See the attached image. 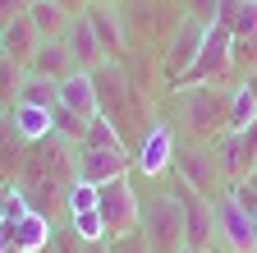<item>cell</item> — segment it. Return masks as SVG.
I'll list each match as a JSON object with an SVG mask.
<instances>
[{"label":"cell","mask_w":257,"mask_h":253,"mask_svg":"<svg viewBox=\"0 0 257 253\" xmlns=\"http://www.w3.org/2000/svg\"><path fill=\"white\" fill-rule=\"evenodd\" d=\"M156 189L143 194V216H138V230L147 239L152 253H179L184 244V207L175 198V189H161V180H152Z\"/></svg>","instance_id":"obj_1"},{"label":"cell","mask_w":257,"mask_h":253,"mask_svg":"<svg viewBox=\"0 0 257 253\" xmlns=\"http://www.w3.org/2000/svg\"><path fill=\"white\" fill-rule=\"evenodd\" d=\"M216 248L225 253H252L257 248V212H248L234 194H230V184L216 194Z\"/></svg>","instance_id":"obj_2"},{"label":"cell","mask_w":257,"mask_h":253,"mask_svg":"<svg viewBox=\"0 0 257 253\" xmlns=\"http://www.w3.org/2000/svg\"><path fill=\"white\" fill-rule=\"evenodd\" d=\"M96 212L106 221V235H128L138 230V216H143V194L134 189V180H110L101 184V198H96Z\"/></svg>","instance_id":"obj_3"},{"label":"cell","mask_w":257,"mask_h":253,"mask_svg":"<svg viewBox=\"0 0 257 253\" xmlns=\"http://www.w3.org/2000/svg\"><path fill=\"white\" fill-rule=\"evenodd\" d=\"M175 152H179L175 124H170V120H152L147 134H143L138 147H134V171H138L143 180H161L166 171H175Z\"/></svg>","instance_id":"obj_4"},{"label":"cell","mask_w":257,"mask_h":253,"mask_svg":"<svg viewBox=\"0 0 257 253\" xmlns=\"http://www.w3.org/2000/svg\"><path fill=\"white\" fill-rule=\"evenodd\" d=\"M175 198L184 207V244L193 253H211L216 248V207H211V198L179 184V180H175Z\"/></svg>","instance_id":"obj_5"},{"label":"cell","mask_w":257,"mask_h":253,"mask_svg":"<svg viewBox=\"0 0 257 253\" xmlns=\"http://www.w3.org/2000/svg\"><path fill=\"white\" fill-rule=\"evenodd\" d=\"M234 78V69H230V28H211L207 33V46L198 51V60H193V69L179 78L184 88H202V83H216V88H225Z\"/></svg>","instance_id":"obj_6"},{"label":"cell","mask_w":257,"mask_h":253,"mask_svg":"<svg viewBox=\"0 0 257 253\" xmlns=\"http://www.w3.org/2000/svg\"><path fill=\"white\" fill-rule=\"evenodd\" d=\"M207 33L211 28L207 23H198V19H179V28H175V37L166 42V51H161V69H166V78L170 83H179L188 69H193V60H198V51L207 46Z\"/></svg>","instance_id":"obj_7"},{"label":"cell","mask_w":257,"mask_h":253,"mask_svg":"<svg viewBox=\"0 0 257 253\" xmlns=\"http://www.w3.org/2000/svg\"><path fill=\"white\" fill-rule=\"evenodd\" d=\"M175 180L198 189V194L216 198L220 194V166H216V152H207V143H193V147H179L175 152Z\"/></svg>","instance_id":"obj_8"},{"label":"cell","mask_w":257,"mask_h":253,"mask_svg":"<svg viewBox=\"0 0 257 253\" xmlns=\"http://www.w3.org/2000/svg\"><path fill=\"white\" fill-rule=\"evenodd\" d=\"M184 111H188V124H193V134H198V143L211 138V134H225V88H216V83L188 88Z\"/></svg>","instance_id":"obj_9"},{"label":"cell","mask_w":257,"mask_h":253,"mask_svg":"<svg viewBox=\"0 0 257 253\" xmlns=\"http://www.w3.org/2000/svg\"><path fill=\"white\" fill-rule=\"evenodd\" d=\"M134 171V152L115 147V152H96V147H78V161H74V180L83 184H110V180H128Z\"/></svg>","instance_id":"obj_10"},{"label":"cell","mask_w":257,"mask_h":253,"mask_svg":"<svg viewBox=\"0 0 257 253\" xmlns=\"http://www.w3.org/2000/svg\"><path fill=\"white\" fill-rule=\"evenodd\" d=\"M216 166L225 180H248L257 171V124L239 134H220L216 143Z\"/></svg>","instance_id":"obj_11"},{"label":"cell","mask_w":257,"mask_h":253,"mask_svg":"<svg viewBox=\"0 0 257 253\" xmlns=\"http://www.w3.org/2000/svg\"><path fill=\"white\" fill-rule=\"evenodd\" d=\"M64 51L74 55V69H78V74H96L101 65H110V55H106L101 42H96L87 14H78V19L69 23V33H64Z\"/></svg>","instance_id":"obj_12"},{"label":"cell","mask_w":257,"mask_h":253,"mask_svg":"<svg viewBox=\"0 0 257 253\" xmlns=\"http://www.w3.org/2000/svg\"><path fill=\"white\" fill-rule=\"evenodd\" d=\"M5 235H10V244L19 253H46L51 239H55V221L42 216V212H23L14 226H5Z\"/></svg>","instance_id":"obj_13"},{"label":"cell","mask_w":257,"mask_h":253,"mask_svg":"<svg viewBox=\"0 0 257 253\" xmlns=\"http://www.w3.org/2000/svg\"><path fill=\"white\" fill-rule=\"evenodd\" d=\"M60 106L64 111H74L83 124H92L96 115H101V102H96V83H92V74H69L60 83Z\"/></svg>","instance_id":"obj_14"},{"label":"cell","mask_w":257,"mask_h":253,"mask_svg":"<svg viewBox=\"0 0 257 253\" xmlns=\"http://www.w3.org/2000/svg\"><path fill=\"white\" fill-rule=\"evenodd\" d=\"M37 46H42V37H37V28H32V19H28V14L0 28V55H10L14 65H23V69H28V65H32V55H37Z\"/></svg>","instance_id":"obj_15"},{"label":"cell","mask_w":257,"mask_h":253,"mask_svg":"<svg viewBox=\"0 0 257 253\" xmlns=\"http://www.w3.org/2000/svg\"><path fill=\"white\" fill-rule=\"evenodd\" d=\"M87 23H92V33H96V42L106 46V55L110 60H124L128 55V33H124V14H119V5L115 10H87Z\"/></svg>","instance_id":"obj_16"},{"label":"cell","mask_w":257,"mask_h":253,"mask_svg":"<svg viewBox=\"0 0 257 253\" xmlns=\"http://www.w3.org/2000/svg\"><path fill=\"white\" fill-rule=\"evenodd\" d=\"M28 74L51 78V83H64V78L78 74V69H74V55L64 51V42H42L37 55H32V65H28Z\"/></svg>","instance_id":"obj_17"},{"label":"cell","mask_w":257,"mask_h":253,"mask_svg":"<svg viewBox=\"0 0 257 253\" xmlns=\"http://www.w3.org/2000/svg\"><path fill=\"white\" fill-rule=\"evenodd\" d=\"M5 120L14 124V134L32 147V143H42V138H51V111H42V106H28V102H14L10 111H5Z\"/></svg>","instance_id":"obj_18"},{"label":"cell","mask_w":257,"mask_h":253,"mask_svg":"<svg viewBox=\"0 0 257 253\" xmlns=\"http://www.w3.org/2000/svg\"><path fill=\"white\" fill-rule=\"evenodd\" d=\"M28 19H32V28H37L42 42H64V33H69V23H74V14L60 10L55 0H32V5H28Z\"/></svg>","instance_id":"obj_19"},{"label":"cell","mask_w":257,"mask_h":253,"mask_svg":"<svg viewBox=\"0 0 257 253\" xmlns=\"http://www.w3.org/2000/svg\"><path fill=\"white\" fill-rule=\"evenodd\" d=\"M257 124V102L243 88V78H234V88H225V134H239Z\"/></svg>","instance_id":"obj_20"},{"label":"cell","mask_w":257,"mask_h":253,"mask_svg":"<svg viewBox=\"0 0 257 253\" xmlns=\"http://www.w3.org/2000/svg\"><path fill=\"white\" fill-rule=\"evenodd\" d=\"M19 102H28V106H42V111H51V106H60V83H51V78H37V74H23Z\"/></svg>","instance_id":"obj_21"},{"label":"cell","mask_w":257,"mask_h":253,"mask_svg":"<svg viewBox=\"0 0 257 253\" xmlns=\"http://www.w3.org/2000/svg\"><path fill=\"white\" fill-rule=\"evenodd\" d=\"M78 147H96V152H115V147H124V138H119V129L106 120V115H96L92 124H87V134H83V143Z\"/></svg>","instance_id":"obj_22"},{"label":"cell","mask_w":257,"mask_h":253,"mask_svg":"<svg viewBox=\"0 0 257 253\" xmlns=\"http://www.w3.org/2000/svg\"><path fill=\"white\" fill-rule=\"evenodd\" d=\"M23 65H14L10 55H0V111H10L19 102V88H23Z\"/></svg>","instance_id":"obj_23"},{"label":"cell","mask_w":257,"mask_h":253,"mask_svg":"<svg viewBox=\"0 0 257 253\" xmlns=\"http://www.w3.org/2000/svg\"><path fill=\"white\" fill-rule=\"evenodd\" d=\"M51 134L78 147V143H83V134H87V124H83L74 111H64V106H51Z\"/></svg>","instance_id":"obj_24"},{"label":"cell","mask_w":257,"mask_h":253,"mask_svg":"<svg viewBox=\"0 0 257 253\" xmlns=\"http://www.w3.org/2000/svg\"><path fill=\"white\" fill-rule=\"evenodd\" d=\"M69 230H74L83 244L110 239V235H106V221H101V212H96V207H92V212H74V216H69Z\"/></svg>","instance_id":"obj_25"},{"label":"cell","mask_w":257,"mask_h":253,"mask_svg":"<svg viewBox=\"0 0 257 253\" xmlns=\"http://www.w3.org/2000/svg\"><path fill=\"white\" fill-rule=\"evenodd\" d=\"M220 28H230V37H257V0H243L234 10V19L220 23Z\"/></svg>","instance_id":"obj_26"},{"label":"cell","mask_w":257,"mask_h":253,"mask_svg":"<svg viewBox=\"0 0 257 253\" xmlns=\"http://www.w3.org/2000/svg\"><path fill=\"white\" fill-rule=\"evenodd\" d=\"M106 248H110V253H152V248H147V239H143V230L115 235V239H106Z\"/></svg>","instance_id":"obj_27"},{"label":"cell","mask_w":257,"mask_h":253,"mask_svg":"<svg viewBox=\"0 0 257 253\" xmlns=\"http://www.w3.org/2000/svg\"><path fill=\"white\" fill-rule=\"evenodd\" d=\"M216 5H220V0H184V14L207 23V28H216Z\"/></svg>","instance_id":"obj_28"},{"label":"cell","mask_w":257,"mask_h":253,"mask_svg":"<svg viewBox=\"0 0 257 253\" xmlns=\"http://www.w3.org/2000/svg\"><path fill=\"white\" fill-rule=\"evenodd\" d=\"M28 5H32V0H0V28L14 23V19H23V14H28Z\"/></svg>","instance_id":"obj_29"},{"label":"cell","mask_w":257,"mask_h":253,"mask_svg":"<svg viewBox=\"0 0 257 253\" xmlns=\"http://www.w3.org/2000/svg\"><path fill=\"white\" fill-rule=\"evenodd\" d=\"M55 5H60V10H69L74 19H78V14H87V0H55Z\"/></svg>","instance_id":"obj_30"},{"label":"cell","mask_w":257,"mask_h":253,"mask_svg":"<svg viewBox=\"0 0 257 253\" xmlns=\"http://www.w3.org/2000/svg\"><path fill=\"white\" fill-rule=\"evenodd\" d=\"M83 253H110V248H106V239H96V244H83Z\"/></svg>","instance_id":"obj_31"},{"label":"cell","mask_w":257,"mask_h":253,"mask_svg":"<svg viewBox=\"0 0 257 253\" xmlns=\"http://www.w3.org/2000/svg\"><path fill=\"white\" fill-rule=\"evenodd\" d=\"M96 5H101V10H115L119 0H87V10H96Z\"/></svg>","instance_id":"obj_32"},{"label":"cell","mask_w":257,"mask_h":253,"mask_svg":"<svg viewBox=\"0 0 257 253\" xmlns=\"http://www.w3.org/2000/svg\"><path fill=\"white\" fill-rule=\"evenodd\" d=\"M243 88L252 92V102H257V74H248V78H243Z\"/></svg>","instance_id":"obj_33"},{"label":"cell","mask_w":257,"mask_h":253,"mask_svg":"<svg viewBox=\"0 0 257 253\" xmlns=\"http://www.w3.org/2000/svg\"><path fill=\"white\" fill-rule=\"evenodd\" d=\"M0 253H10V235H5V226H0Z\"/></svg>","instance_id":"obj_34"},{"label":"cell","mask_w":257,"mask_h":253,"mask_svg":"<svg viewBox=\"0 0 257 253\" xmlns=\"http://www.w3.org/2000/svg\"><path fill=\"white\" fill-rule=\"evenodd\" d=\"M243 184H248V189H252V194H257V171H252V175H248V180H243Z\"/></svg>","instance_id":"obj_35"},{"label":"cell","mask_w":257,"mask_h":253,"mask_svg":"<svg viewBox=\"0 0 257 253\" xmlns=\"http://www.w3.org/2000/svg\"><path fill=\"white\" fill-rule=\"evenodd\" d=\"M179 253H193V248H179Z\"/></svg>","instance_id":"obj_36"},{"label":"cell","mask_w":257,"mask_h":253,"mask_svg":"<svg viewBox=\"0 0 257 253\" xmlns=\"http://www.w3.org/2000/svg\"><path fill=\"white\" fill-rule=\"evenodd\" d=\"M211 253H225V248H211Z\"/></svg>","instance_id":"obj_37"},{"label":"cell","mask_w":257,"mask_h":253,"mask_svg":"<svg viewBox=\"0 0 257 253\" xmlns=\"http://www.w3.org/2000/svg\"><path fill=\"white\" fill-rule=\"evenodd\" d=\"M0 189H5V180H0Z\"/></svg>","instance_id":"obj_38"},{"label":"cell","mask_w":257,"mask_h":253,"mask_svg":"<svg viewBox=\"0 0 257 253\" xmlns=\"http://www.w3.org/2000/svg\"><path fill=\"white\" fill-rule=\"evenodd\" d=\"M252 253H257V248H252Z\"/></svg>","instance_id":"obj_39"}]
</instances>
